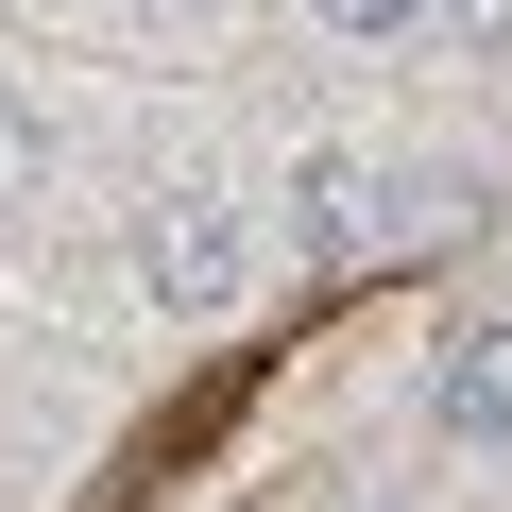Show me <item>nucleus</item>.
<instances>
[{
	"mask_svg": "<svg viewBox=\"0 0 512 512\" xmlns=\"http://www.w3.org/2000/svg\"><path fill=\"white\" fill-rule=\"evenodd\" d=\"M427 18H444L461 52H512V0H427Z\"/></svg>",
	"mask_w": 512,
	"mask_h": 512,
	"instance_id": "7",
	"label": "nucleus"
},
{
	"mask_svg": "<svg viewBox=\"0 0 512 512\" xmlns=\"http://www.w3.org/2000/svg\"><path fill=\"white\" fill-rule=\"evenodd\" d=\"M291 256L308 274H359V256H393V171L376 154H291Z\"/></svg>",
	"mask_w": 512,
	"mask_h": 512,
	"instance_id": "2",
	"label": "nucleus"
},
{
	"mask_svg": "<svg viewBox=\"0 0 512 512\" xmlns=\"http://www.w3.org/2000/svg\"><path fill=\"white\" fill-rule=\"evenodd\" d=\"M478 222H495L478 171H393V239H478Z\"/></svg>",
	"mask_w": 512,
	"mask_h": 512,
	"instance_id": "5",
	"label": "nucleus"
},
{
	"mask_svg": "<svg viewBox=\"0 0 512 512\" xmlns=\"http://www.w3.org/2000/svg\"><path fill=\"white\" fill-rule=\"evenodd\" d=\"M427 427H444V444H512V308L427 359Z\"/></svg>",
	"mask_w": 512,
	"mask_h": 512,
	"instance_id": "3",
	"label": "nucleus"
},
{
	"mask_svg": "<svg viewBox=\"0 0 512 512\" xmlns=\"http://www.w3.org/2000/svg\"><path fill=\"white\" fill-rule=\"evenodd\" d=\"M239 274H256V239H239V205H222L205 171H171V188L137 205V291H154L171 325H205V308H239Z\"/></svg>",
	"mask_w": 512,
	"mask_h": 512,
	"instance_id": "1",
	"label": "nucleus"
},
{
	"mask_svg": "<svg viewBox=\"0 0 512 512\" xmlns=\"http://www.w3.org/2000/svg\"><path fill=\"white\" fill-rule=\"evenodd\" d=\"M137 18H171V0H137Z\"/></svg>",
	"mask_w": 512,
	"mask_h": 512,
	"instance_id": "8",
	"label": "nucleus"
},
{
	"mask_svg": "<svg viewBox=\"0 0 512 512\" xmlns=\"http://www.w3.org/2000/svg\"><path fill=\"white\" fill-rule=\"evenodd\" d=\"M308 18H325V35H410L427 0H308Z\"/></svg>",
	"mask_w": 512,
	"mask_h": 512,
	"instance_id": "6",
	"label": "nucleus"
},
{
	"mask_svg": "<svg viewBox=\"0 0 512 512\" xmlns=\"http://www.w3.org/2000/svg\"><path fill=\"white\" fill-rule=\"evenodd\" d=\"M52 171H69L52 103H18V86H0V222H35V205H52Z\"/></svg>",
	"mask_w": 512,
	"mask_h": 512,
	"instance_id": "4",
	"label": "nucleus"
}]
</instances>
